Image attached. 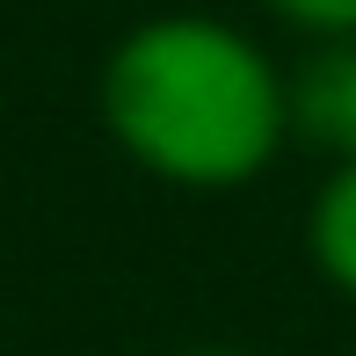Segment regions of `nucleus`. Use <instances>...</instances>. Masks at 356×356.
I'll use <instances>...</instances> for the list:
<instances>
[{"label": "nucleus", "mask_w": 356, "mask_h": 356, "mask_svg": "<svg viewBox=\"0 0 356 356\" xmlns=\"http://www.w3.org/2000/svg\"><path fill=\"white\" fill-rule=\"evenodd\" d=\"M305 254L342 298H356V160H334L305 211Z\"/></svg>", "instance_id": "nucleus-3"}, {"label": "nucleus", "mask_w": 356, "mask_h": 356, "mask_svg": "<svg viewBox=\"0 0 356 356\" xmlns=\"http://www.w3.org/2000/svg\"><path fill=\"white\" fill-rule=\"evenodd\" d=\"M291 124L327 138L342 160H356V44H327L291 88Z\"/></svg>", "instance_id": "nucleus-2"}, {"label": "nucleus", "mask_w": 356, "mask_h": 356, "mask_svg": "<svg viewBox=\"0 0 356 356\" xmlns=\"http://www.w3.org/2000/svg\"><path fill=\"white\" fill-rule=\"evenodd\" d=\"M102 131L138 175L175 189H240L277 168L291 124L284 66L225 15H145L102 58Z\"/></svg>", "instance_id": "nucleus-1"}, {"label": "nucleus", "mask_w": 356, "mask_h": 356, "mask_svg": "<svg viewBox=\"0 0 356 356\" xmlns=\"http://www.w3.org/2000/svg\"><path fill=\"white\" fill-rule=\"evenodd\" d=\"M182 356H233V349H182Z\"/></svg>", "instance_id": "nucleus-5"}, {"label": "nucleus", "mask_w": 356, "mask_h": 356, "mask_svg": "<svg viewBox=\"0 0 356 356\" xmlns=\"http://www.w3.org/2000/svg\"><path fill=\"white\" fill-rule=\"evenodd\" d=\"M269 15H277V22H291L298 37L356 44V0H269Z\"/></svg>", "instance_id": "nucleus-4"}]
</instances>
